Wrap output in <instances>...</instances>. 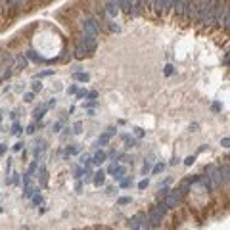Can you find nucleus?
I'll return each mask as SVG.
<instances>
[{"instance_id": "obj_24", "label": "nucleus", "mask_w": 230, "mask_h": 230, "mask_svg": "<svg viewBox=\"0 0 230 230\" xmlns=\"http://www.w3.org/2000/svg\"><path fill=\"white\" fill-rule=\"evenodd\" d=\"M27 61H29V60H27L25 56H19V58H17V69H23V67L27 65Z\"/></svg>"}, {"instance_id": "obj_12", "label": "nucleus", "mask_w": 230, "mask_h": 230, "mask_svg": "<svg viewBox=\"0 0 230 230\" xmlns=\"http://www.w3.org/2000/svg\"><path fill=\"white\" fill-rule=\"evenodd\" d=\"M46 111H48V106H46V104H40V106L33 111V117L36 119V121H40V119L44 117V113H46Z\"/></svg>"}, {"instance_id": "obj_43", "label": "nucleus", "mask_w": 230, "mask_h": 230, "mask_svg": "<svg viewBox=\"0 0 230 230\" xmlns=\"http://www.w3.org/2000/svg\"><path fill=\"white\" fill-rule=\"evenodd\" d=\"M142 4H144V6H151V8H155L157 0H142Z\"/></svg>"}, {"instance_id": "obj_25", "label": "nucleus", "mask_w": 230, "mask_h": 230, "mask_svg": "<svg viewBox=\"0 0 230 230\" xmlns=\"http://www.w3.org/2000/svg\"><path fill=\"white\" fill-rule=\"evenodd\" d=\"M31 88H33V92H40V90H42V82H40V79L39 81H33Z\"/></svg>"}, {"instance_id": "obj_4", "label": "nucleus", "mask_w": 230, "mask_h": 230, "mask_svg": "<svg viewBox=\"0 0 230 230\" xmlns=\"http://www.w3.org/2000/svg\"><path fill=\"white\" fill-rule=\"evenodd\" d=\"M82 29H85V35H94L96 36L98 29H100V23H98L96 19L88 17V19H85V23H82Z\"/></svg>"}, {"instance_id": "obj_37", "label": "nucleus", "mask_w": 230, "mask_h": 230, "mask_svg": "<svg viewBox=\"0 0 230 230\" xmlns=\"http://www.w3.org/2000/svg\"><path fill=\"white\" fill-rule=\"evenodd\" d=\"M86 94H88V90L85 88V90H77L75 96H77V100H82V98H86Z\"/></svg>"}, {"instance_id": "obj_29", "label": "nucleus", "mask_w": 230, "mask_h": 230, "mask_svg": "<svg viewBox=\"0 0 230 230\" xmlns=\"http://www.w3.org/2000/svg\"><path fill=\"white\" fill-rule=\"evenodd\" d=\"M23 132V129H21V125H19L17 121L14 123V127H12V134H21Z\"/></svg>"}, {"instance_id": "obj_54", "label": "nucleus", "mask_w": 230, "mask_h": 230, "mask_svg": "<svg viewBox=\"0 0 230 230\" xmlns=\"http://www.w3.org/2000/svg\"><path fill=\"white\" fill-rule=\"evenodd\" d=\"M46 106H48V109H50V107H54V106H56V98H52V100H50L48 104H46Z\"/></svg>"}, {"instance_id": "obj_13", "label": "nucleus", "mask_w": 230, "mask_h": 230, "mask_svg": "<svg viewBox=\"0 0 230 230\" xmlns=\"http://www.w3.org/2000/svg\"><path fill=\"white\" fill-rule=\"evenodd\" d=\"M73 79L79 81V82H88V81H90V75H88L86 71H75V73H73Z\"/></svg>"}, {"instance_id": "obj_5", "label": "nucleus", "mask_w": 230, "mask_h": 230, "mask_svg": "<svg viewBox=\"0 0 230 230\" xmlns=\"http://www.w3.org/2000/svg\"><path fill=\"white\" fill-rule=\"evenodd\" d=\"M188 6H190V0H179L172 10L176 12L179 17H188Z\"/></svg>"}, {"instance_id": "obj_26", "label": "nucleus", "mask_w": 230, "mask_h": 230, "mask_svg": "<svg viewBox=\"0 0 230 230\" xmlns=\"http://www.w3.org/2000/svg\"><path fill=\"white\" fill-rule=\"evenodd\" d=\"M169 194V188L163 186V188H159V192H157V200H163V197Z\"/></svg>"}, {"instance_id": "obj_1", "label": "nucleus", "mask_w": 230, "mask_h": 230, "mask_svg": "<svg viewBox=\"0 0 230 230\" xmlns=\"http://www.w3.org/2000/svg\"><path fill=\"white\" fill-rule=\"evenodd\" d=\"M217 0H201V2L196 4L197 8V17L196 21L201 25H211L215 21V8H217Z\"/></svg>"}, {"instance_id": "obj_23", "label": "nucleus", "mask_w": 230, "mask_h": 230, "mask_svg": "<svg viewBox=\"0 0 230 230\" xmlns=\"http://www.w3.org/2000/svg\"><path fill=\"white\" fill-rule=\"evenodd\" d=\"M119 186L121 188H130L132 186V179H121L119 180Z\"/></svg>"}, {"instance_id": "obj_22", "label": "nucleus", "mask_w": 230, "mask_h": 230, "mask_svg": "<svg viewBox=\"0 0 230 230\" xmlns=\"http://www.w3.org/2000/svg\"><path fill=\"white\" fill-rule=\"evenodd\" d=\"M36 167H39V159H35L33 163L29 165V171H27V175H31V176H33L35 172H36Z\"/></svg>"}, {"instance_id": "obj_34", "label": "nucleus", "mask_w": 230, "mask_h": 230, "mask_svg": "<svg viewBox=\"0 0 230 230\" xmlns=\"http://www.w3.org/2000/svg\"><path fill=\"white\" fill-rule=\"evenodd\" d=\"M150 171H151V161H146V163H144V167H142V175L146 176Z\"/></svg>"}, {"instance_id": "obj_42", "label": "nucleus", "mask_w": 230, "mask_h": 230, "mask_svg": "<svg viewBox=\"0 0 230 230\" xmlns=\"http://www.w3.org/2000/svg\"><path fill=\"white\" fill-rule=\"evenodd\" d=\"M61 127H64V123H61V121H58V123L52 125V130H54V132H60V129H61Z\"/></svg>"}, {"instance_id": "obj_19", "label": "nucleus", "mask_w": 230, "mask_h": 230, "mask_svg": "<svg viewBox=\"0 0 230 230\" xmlns=\"http://www.w3.org/2000/svg\"><path fill=\"white\" fill-rule=\"evenodd\" d=\"M86 56V50H85V46H82L81 42L77 44V48H75V58H79V60H82V58Z\"/></svg>"}, {"instance_id": "obj_41", "label": "nucleus", "mask_w": 230, "mask_h": 230, "mask_svg": "<svg viewBox=\"0 0 230 230\" xmlns=\"http://www.w3.org/2000/svg\"><path fill=\"white\" fill-rule=\"evenodd\" d=\"M172 73H175V67H172L171 64H167V65H165V75L169 77V75H172Z\"/></svg>"}, {"instance_id": "obj_39", "label": "nucleus", "mask_w": 230, "mask_h": 230, "mask_svg": "<svg viewBox=\"0 0 230 230\" xmlns=\"http://www.w3.org/2000/svg\"><path fill=\"white\" fill-rule=\"evenodd\" d=\"M82 175H85V169L77 167V169H75V179H77V180H79V179H82Z\"/></svg>"}, {"instance_id": "obj_21", "label": "nucleus", "mask_w": 230, "mask_h": 230, "mask_svg": "<svg viewBox=\"0 0 230 230\" xmlns=\"http://www.w3.org/2000/svg\"><path fill=\"white\" fill-rule=\"evenodd\" d=\"M179 190H180V194H182V196H186L188 192H190V182H186V180H184V182L180 184V188H179Z\"/></svg>"}, {"instance_id": "obj_17", "label": "nucleus", "mask_w": 230, "mask_h": 230, "mask_svg": "<svg viewBox=\"0 0 230 230\" xmlns=\"http://www.w3.org/2000/svg\"><path fill=\"white\" fill-rule=\"evenodd\" d=\"M130 8H132V2H130V0H119V10H121V12L129 14Z\"/></svg>"}, {"instance_id": "obj_14", "label": "nucleus", "mask_w": 230, "mask_h": 230, "mask_svg": "<svg viewBox=\"0 0 230 230\" xmlns=\"http://www.w3.org/2000/svg\"><path fill=\"white\" fill-rule=\"evenodd\" d=\"M36 192H39V188L36 186H31V184H27V186H23V196L27 197V200H31V197H33Z\"/></svg>"}, {"instance_id": "obj_38", "label": "nucleus", "mask_w": 230, "mask_h": 230, "mask_svg": "<svg viewBox=\"0 0 230 230\" xmlns=\"http://www.w3.org/2000/svg\"><path fill=\"white\" fill-rule=\"evenodd\" d=\"M144 134H146V130H142L140 127H134V136H136V138H142Z\"/></svg>"}, {"instance_id": "obj_8", "label": "nucleus", "mask_w": 230, "mask_h": 230, "mask_svg": "<svg viewBox=\"0 0 230 230\" xmlns=\"http://www.w3.org/2000/svg\"><path fill=\"white\" fill-rule=\"evenodd\" d=\"M94 186H98V188H100V186H104V184H106V171H102V169H98L96 172H94Z\"/></svg>"}, {"instance_id": "obj_16", "label": "nucleus", "mask_w": 230, "mask_h": 230, "mask_svg": "<svg viewBox=\"0 0 230 230\" xmlns=\"http://www.w3.org/2000/svg\"><path fill=\"white\" fill-rule=\"evenodd\" d=\"M219 171H221V184H228V163H224Z\"/></svg>"}, {"instance_id": "obj_57", "label": "nucleus", "mask_w": 230, "mask_h": 230, "mask_svg": "<svg viewBox=\"0 0 230 230\" xmlns=\"http://www.w3.org/2000/svg\"><path fill=\"white\" fill-rule=\"evenodd\" d=\"M130 2H132V4H142V0H130ZM142 6H144V4H142Z\"/></svg>"}, {"instance_id": "obj_18", "label": "nucleus", "mask_w": 230, "mask_h": 230, "mask_svg": "<svg viewBox=\"0 0 230 230\" xmlns=\"http://www.w3.org/2000/svg\"><path fill=\"white\" fill-rule=\"evenodd\" d=\"M111 175L115 176V180H121L123 176H125V167H121V165H115V169H113V172Z\"/></svg>"}, {"instance_id": "obj_28", "label": "nucleus", "mask_w": 230, "mask_h": 230, "mask_svg": "<svg viewBox=\"0 0 230 230\" xmlns=\"http://www.w3.org/2000/svg\"><path fill=\"white\" fill-rule=\"evenodd\" d=\"M33 100H35V92H25V94H23V102L31 104Z\"/></svg>"}, {"instance_id": "obj_10", "label": "nucleus", "mask_w": 230, "mask_h": 230, "mask_svg": "<svg viewBox=\"0 0 230 230\" xmlns=\"http://www.w3.org/2000/svg\"><path fill=\"white\" fill-rule=\"evenodd\" d=\"M144 213H136L132 219H130V222H129V228H132V230H136V228H140V224H142V221H144Z\"/></svg>"}, {"instance_id": "obj_44", "label": "nucleus", "mask_w": 230, "mask_h": 230, "mask_svg": "<svg viewBox=\"0 0 230 230\" xmlns=\"http://www.w3.org/2000/svg\"><path fill=\"white\" fill-rule=\"evenodd\" d=\"M35 130H36V125H35V123L27 125V132H29V134H35Z\"/></svg>"}, {"instance_id": "obj_48", "label": "nucleus", "mask_w": 230, "mask_h": 230, "mask_svg": "<svg viewBox=\"0 0 230 230\" xmlns=\"http://www.w3.org/2000/svg\"><path fill=\"white\" fill-rule=\"evenodd\" d=\"M6 151H8V146H6V144H0V157H2Z\"/></svg>"}, {"instance_id": "obj_11", "label": "nucleus", "mask_w": 230, "mask_h": 230, "mask_svg": "<svg viewBox=\"0 0 230 230\" xmlns=\"http://www.w3.org/2000/svg\"><path fill=\"white\" fill-rule=\"evenodd\" d=\"M25 58H27V60H31V61H35V64H44V61H46L44 58L39 56L35 50H27V52H25Z\"/></svg>"}, {"instance_id": "obj_30", "label": "nucleus", "mask_w": 230, "mask_h": 230, "mask_svg": "<svg viewBox=\"0 0 230 230\" xmlns=\"http://www.w3.org/2000/svg\"><path fill=\"white\" fill-rule=\"evenodd\" d=\"M71 130H73L75 134H81V132H82V123H81V121H77L75 125H73V129H71Z\"/></svg>"}, {"instance_id": "obj_6", "label": "nucleus", "mask_w": 230, "mask_h": 230, "mask_svg": "<svg viewBox=\"0 0 230 230\" xmlns=\"http://www.w3.org/2000/svg\"><path fill=\"white\" fill-rule=\"evenodd\" d=\"M104 12H106L109 17L113 19V17H117V15H119V12H121V10H119V4H117V2L107 0V2H106V8H104Z\"/></svg>"}, {"instance_id": "obj_15", "label": "nucleus", "mask_w": 230, "mask_h": 230, "mask_svg": "<svg viewBox=\"0 0 230 230\" xmlns=\"http://www.w3.org/2000/svg\"><path fill=\"white\" fill-rule=\"evenodd\" d=\"M109 140H111V134H107V132L100 134V138L96 140V148H100V146H107V144H109Z\"/></svg>"}, {"instance_id": "obj_7", "label": "nucleus", "mask_w": 230, "mask_h": 230, "mask_svg": "<svg viewBox=\"0 0 230 230\" xmlns=\"http://www.w3.org/2000/svg\"><path fill=\"white\" fill-rule=\"evenodd\" d=\"M36 176H39L40 186H46V184H48V172H46V167H44V165H39V167H36Z\"/></svg>"}, {"instance_id": "obj_53", "label": "nucleus", "mask_w": 230, "mask_h": 230, "mask_svg": "<svg viewBox=\"0 0 230 230\" xmlns=\"http://www.w3.org/2000/svg\"><path fill=\"white\" fill-rule=\"evenodd\" d=\"M94 106H96V100H88L85 104V107H94Z\"/></svg>"}, {"instance_id": "obj_46", "label": "nucleus", "mask_w": 230, "mask_h": 230, "mask_svg": "<svg viewBox=\"0 0 230 230\" xmlns=\"http://www.w3.org/2000/svg\"><path fill=\"white\" fill-rule=\"evenodd\" d=\"M107 23H109V25H107V29H109V31H119V25H115L113 21H107Z\"/></svg>"}, {"instance_id": "obj_51", "label": "nucleus", "mask_w": 230, "mask_h": 230, "mask_svg": "<svg viewBox=\"0 0 230 230\" xmlns=\"http://www.w3.org/2000/svg\"><path fill=\"white\" fill-rule=\"evenodd\" d=\"M86 161H90V155H86V154H82V155H81V163H82V165H85V163H86Z\"/></svg>"}, {"instance_id": "obj_20", "label": "nucleus", "mask_w": 230, "mask_h": 230, "mask_svg": "<svg viewBox=\"0 0 230 230\" xmlns=\"http://www.w3.org/2000/svg\"><path fill=\"white\" fill-rule=\"evenodd\" d=\"M79 151H81L79 146H67V148L64 150V154H67V155H77Z\"/></svg>"}, {"instance_id": "obj_47", "label": "nucleus", "mask_w": 230, "mask_h": 230, "mask_svg": "<svg viewBox=\"0 0 230 230\" xmlns=\"http://www.w3.org/2000/svg\"><path fill=\"white\" fill-rule=\"evenodd\" d=\"M77 90H79V88H77V85H71L69 88H67V94H75Z\"/></svg>"}, {"instance_id": "obj_31", "label": "nucleus", "mask_w": 230, "mask_h": 230, "mask_svg": "<svg viewBox=\"0 0 230 230\" xmlns=\"http://www.w3.org/2000/svg\"><path fill=\"white\" fill-rule=\"evenodd\" d=\"M12 176H14V179H10V184H15V186L21 184V176H19L17 172H15V175H12Z\"/></svg>"}, {"instance_id": "obj_9", "label": "nucleus", "mask_w": 230, "mask_h": 230, "mask_svg": "<svg viewBox=\"0 0 230 230\" xmlns=\"http://www.w3.org/2000/svg\"><path fill=\"white\" fill-rule=\"evenodd\" d=\"M106 159H107V154H106V151H104V150H98L96 154H94L92 157H90V161H92L94 165H102V163H104V161H106Z\"/></svg>"}, {"instance_id": "obj_3", "label": "nucleus", "mask_w": 230, "mask_h": 230, "mask_svg": "<svg viewBox=\"0 0 230 230\" xmlns=\"http://www.w3.org/2000/svg\"><path fill=\"white\" fill-rule=\"evenodd\" d=\"M79 42H81L82 46H85L86 56H92V54H94V50H96V46H98V40H96V36H94V35H82Z\"/></svg>"}, {"instance_id": "obj_2", "label": "nucleus", "mask_w": 230, "mask_h": 230, "mask_svg": "<svg viewBox=\"0 0 230 230\" xmlns=\"http://www.w3.org/2000/svg\"><path fill=\"white\" fill-rule=\"evenodd\" d=\"M167 211H169V209H167V205H165L163 201H161L159 205H155L154 209H151V211L148 213V219H150V224H151V226H159Z\"/></svg>"}, {"instance_id": "obj_32", "label": "nucleus", "mask_w": 230, "mask_h": 230, "mask_svg": "<svg viewBox=\"0 0 230 230\" xmlns=\"http://www.w3.org/2000/svg\"><path fill=\"white\" fill-rule=\"evenodd\" d=\"M50 75H54V69H44L39 73V79H44V77H50Z\"/></svg>"}, {"instance_id": "obj_52", "label": "nucleus", "mask_w": 230, "mask_h": 230, "mask_svg": "<svg viewBox=\"0 0 230 230\" xmlns=\"http://www.w3.org/2000/svg\"><path fill=\"white\" fill-rule=\"evenodd\" d=\"M211 109H213V111H221V104H219V102H215V104H213V106H211Z\"/></svg>"}, {"instance_id": "obj_50", "label": "nucleus", "mask_w": 230, "mask_h": 230, "mask_svg": "<svg viewBox=\"0 0 230 230\" xmlns=\"http://www.w3.org/2000/svg\"><path fill=\"white\" fill-rule=\"evenodd\" d=\"M228 144H230V138H228V136L221 140V146H222V148H228Z\"/></svg>"}, {"instance_id": "obj_58", "label": "nucleus", "mask_w": 230, "mask_h": 230, "mask_svg": "<svg viewBox=\"0 0 230 230\" xmlns=\"http://www.w3.org/2000/svg\"><path fill=\"white\" fill-rule=\"evenodd\" d=\"M2 115H4V111H2V109H0V123H2Z\"/></svg>"}, {"instance_id": "obj_56", "label": "nucleus", "mask_w": 230, "mask_h": 230, "mask_svg": "<svg viewBox=\"0 0 230 230\" xmlns=\"http://www.w3.org/2000/svg\"><path fill=\"white\" fill-rule=\"evenodd\" d=\"M176 163H180V159H179V157H172V159H171V165H176Z\"/></svg>"}, {"instance_id": "obj_33", "label": "nucleus", "mask_w": 230, "mask_h": 230, "mask_svg": "<svg viewBox=\"0 0 230 230\" xmlns=\"http://www.w3.org/2000/svg\"><path fill=\"white\" fill-rule=\"evenodd\" d=\"M163 169H165V163H157L154 169H151V172H154V175H157V172H163Z\"/></svg>"}, {"instance_id": "obj_40", "label": "nucleus", "mask_w": 230, "mask_h": 230, "mask_svg": "<svg viewBox=\"0 0 230 230\" xmlns=\"http://www.w3.org/2000/svg\"><path fill=\"white\" fill-rule=\"evenodd\" d=\"M194 161H196V155H188V157L184 159V165L190 167V165H194Z\"/></svg>"}, {"instance_id": "obj_36", "label": "nucleus", "mask_w": 230, "mask_h": 230, "mask_svg": "<svg viewBox=\"0 0 230 230\" xmlns=\"http://www.w3.org/2000/svg\"><path fill=\"white\" fill-rule=\"evenodd\" d=\"M148 186H150V180H148V179H144V180L138 182V190H146Z\"/></svg>"}, {"instance_id": "obj_45", "label": "nucleus", "mask_w": 230, "mask_h": 230, "mask_svg": "<svg viewBox=\"0 0 230 230\" xmlns=\"http://www.w3.org/2000/svg\"><path fill=\"white\" fill-rule=\"evenodd\" d=\"M86 98H88V100H94V98H98V92L96 90H90V92L86 94Z\"/></svg>"}, {"instance_id": "obj_27", "label": "nucleus", "mask_w": 230, "mask_h": 230, "mask_svg": "<svg viewBox=\"0 0 230 230\" xmlns=\"http://www.w3.org/2000/svg\"><path fill=\"white\" fill-rule=\"evenodd\" d=\"M130 201H132V197H129V196H123V197H119V200H117L119 205H129Z\"/></svg>"}, {"instance_id": "obj_35", "label": "nucleus", "mask_w": 230, "mask_h": 230, "mask_svg": "<svg viewBox=\"0 0 230 230\" xmlns=\"http://www.w3.org/2000/svg\"><path fill=\"white\" fill-rule=\"evenodd\" d=\"M40 203H42V196L36 192V194L33 196V205H40Z\"/></svg>"}, {"instance_id": "obj_55", "label": "nucleus", "mask_w": 230, "mask_h": 230, "mask_svg": "<svg viewBox=\"0 0 230 230\" xmlns=\"http://www.w3.org/2000/svg\"><path fill=\"white\" fill-rule=\"evenodd\" d=\"M75 188H77V192H81V190H82V182H81V179H79V182H77V186H75Z\"/></svg>"}, {"instance_id": "obj_49", "label": "nucleus", "mask_w": 230, "mask_h": 230, "mask_svg": "<svg viewBox=\"0 0 230 230\" xmlns=\"http://www.w3.org/2000/svg\"><path fill=\"white\" fill-rule=\"evenodd\" d=\"M23 146H25L23 142H17V144L14 146V151H21V150H23Z\"/></svg>"}, {"instance_id": "obj_59", "label": "nucleus", "mask_w": 230, "mask_h": 230, "mask_svg": "<svg viewBox=\"0 0 230 230\" xmlns=\"http://www.w3.org/2000/svg\"><path fill=\"white\" fill-rule=\"evenodd\" d=\"M0 213H2V207H0Z\"/></svg>"}]
</instances>
